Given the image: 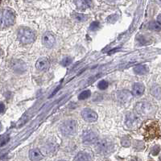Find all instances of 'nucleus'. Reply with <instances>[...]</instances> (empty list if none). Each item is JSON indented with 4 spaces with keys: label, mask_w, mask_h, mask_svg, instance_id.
Returning <instances> with one entry per match:
<instances>
[{
    "label": "nucleus",
    "mask_w": 161,
    "mask_h": 161,
    "mask_svg": "<svg viewBox=\"0 0 161 161\" xmlns=\"http://www.w3.org/2000/svg\"><path fill=\"white\" fill-rule=\"evenodd\" d=\"M15 16L10 9L0 10V28H6L15 24Z\"/></svg>",
    "instance_id": "nucleus-1"
},
{
    "label": "nucleus",
    "mask_w": 161,
    "mask_h": 161,
    "mask_svg": "<svg viewBox=\"0 0 161 161\" xmlns=\"http://www.w3.org/2000/svg\"><path fill=\"white\" fill-rule=\"evenodd\" d=\"M95 150L96 151L102 155H108L114 151L115 145L111 140L107 139H103L101 140H97L95 144Z\"/></svg>",
    "instance_id": "nucleus-2"
},
{
    "label": "nucleus",
    "mask_w": 161,
    "mask_h": 161,
    "mask_svg": "<svg viewBox=\"0 0 161 161\" xmlns=\"http://www.w3.org/2000/svg\"><path fill=\"white\" fill-rule=\"evenodd\" d=\"M17 37L23 44H28L34 41L35 33L29 27H22L18 29Z\"/></svg>",
    "instance_id": "nucleus-3"
},
{
    "label": "nucleus",
    "mask_w": 161,
    "mask_h": 161,
    "mask_svg": "<svg viewBox=\"0 0 161 161\" xmlns=\"http://www.w3.org/2000/svg\"><path fill=\"white\" fill-rule=\"evenodd\" d=\"M77 128V122L73 119L66 120L60 127L61 133L66 136H69V135H73V134H76Z\"/></svg>",
    "instance_id": "nucleus-4"
},
{
    "label": "nucleus",
    "mask_w": 161,
    "mask_h": 161,
    "mask_svg": "<svg viewBox=\"0 0 161 161\" xmlns=\"http://www.w3.org/2000/svg\"><path fill=\"white\" fill-rule=\"evenodd\" d=\"M136 112L140 115H149L150 113L153 111V107L151 103L147 102H139L135 106Z\"/></svg>",
    "instance_id": "nucleus-5"
},
{
    "label": "nucleus",
    "mask_w": 161,
    "mask_h": 161,
    "mask_svg": "<svg viewBox=\"0 0 161 161\" xmlns=\"http://www.w3.org/2000/svg\"><path fill=\"white\" fill-rule=\"evenodd\" d=\"M82 140L86 144H94L98 140V134L92 130H87L83 132Z\"/></svg>",
    "instance_id": "nucleus-6"
},
{
    "label": "nucleus",
    "mask_w": 161,
    "mask_h": 161,
    "mask_svg": "<svg viewBox=\"0 0 161 161\" xmlns=\"http://www.w3.org/2000/svg\"><path fill=\"white\" fill-rule=\"evenodd\" d=\"M81 116H82L84 120H86V122H95V121L98 120V114L94 110L89 109V108H86V109L82 110V111H81Z\"/></svg>",
    "instance_id": "nucleus-7"
},
{
    "label": "nucleus",
    "mask_w": 161,
    "mask_h": 161,
    "mask_svg": "<svg viewBox=\"0 0 161 161\" xmlns=\"http://www.w3.org/2000/svg\"><path fill=\"white\" fill-rule=\"evenodd\" d=\"M42 43L47 48H52L56 43V38L50 32H46L42 36Z\"/></svg>",
    "instance_id": "nucleus-8"
},
{
    "label": "nucleus",
    "mask_w": 161,
    "mask_h": 161,
    "mask_svg": "<svg viewBox=\"0 0 161 161\" xmlns=\"http://www.w3.org/2000/svg\"><path fill=\"white\" fill-rule=\"evenodd\" d=\"M115 98L116 100L121 104H125L128 103L131 99V94L127 90L118 91L115 93Z\"/></svg>",
    "instance_id": "nucleus-9"
},
{
    "label": "nucleus",
    "mask_w": 161,
    "mask_h": 161,
    "mask_svg": "<svg viewBox=\"0 0 161 161\" xmlns=\"http://www.w3.org/2000/svg\"><path fill=\"white\" fill-rule=\"evenodd\" d=\"M49 66H50V63H49V61L46 57H41V58L38 59V61L36 63V68L39 71H41V72L48 70L49 68Z\"/></svg>",
    "instance_id": "nucleus-10"
},
{
    "label": "nucleus",
    "mask_w": 161,
    "mask_h": 161,
    "mask_svg": "<svg viewBox=\"0 0 161 161\" xmlns=\"http://www.w3.org/2000/svg\"><path fill=\"white\" fill-rule=\"evenodd\" d=\"M74 3L78 10L80 11H85L88 8H90L93 5L92 0H75Z\"/></svg>",
    "instance_id": "nucleus-11"
},
{
    "label": "nucleus",
    "mask_w": 161,
    "mask_h": 161,
    "mask_svg": "<svg viewBox=\"0 0 161 161\" xmlns=\"http://www.w3.org/2000/svg\"><path fill=\"white\" fill-rule=\"evenodd\" d=\"M29 157L31 160H40L43 159V155L39 149H31L29 151Z\"/></svg>",
    "instance_id": "nucleus-12"
},
{
    "label": "nucleus",
    "mask_w": 161,
    "mask_h": 161,
    "mask_svg": "<svg viewBox=\"0 0 161 161\" xmlns=\"http://www.w3.org/2000/svg\"><path fill=\"white\" fill-rule=\"evenodd\" d=\"M145 87L142 83H135L133 86L132 93L134 96H141L144 93Z\"/></svg>",
    "instance_id": "nucleus-13"
},
{
    "label": "nucleus",
    "mask_w": 161,
    "mask_h": 161,
    "mask_svg": "<svg viewBox=\"0 0 161 161\" xmlns=\"http://www.w3.org/2000/svg\"><path fill=\"white\" fill-rule=\"evenodd\" d=\"M148 68L147 66L145 65H139L135 66L134 68V72L136 74H139V75H144L148 73Z\"/></svg>",
    "instance_id": "nucleus-14"
},
{
    "label": "nucleus",
    "mask_w": 161,
    "mask_h": 161,
    "mask_svg": "<svg viewBox=\"0 0 161 161\" xmlns=\"http://www.w3.org/2000/svg\"><path fill=\"white\" fill-rule=\"evenodd\" d=\"M75 160H79V161H85V160H91L92 158L91 156L89 155L88 153L86 152H83V151H80L79 153H77V155L76 156Z\"/></svg>",
    "instance_id": "nucleus-15"
},
{
    "label": "nucleus",
    "mask_w": 161,
    "mask_h": 161,
    "mask_svg": "<svg viewBox=\"0 0 161 161\" xmlns=\"http://www.w3.org/2000/svg\"><path fill=\"white\" fill-rule=\"evenodd\" d=\"M73 18L77 22H83L88 19V16H86L84 14H80V13H73Z\"/></svg>",
    "instance_id": "nucleus-16"
},
{
    "label": "nucleus",
    "mask_w": 161,
    "mask_h": 161,
    "mask_svg": "<svg viewBox=\"0 0 161 161\" xmlns=\"http://www.w3.org/2000/svg\"><path fill=\"white\" fill-rule=\"evenodd\" d=\"M148 27L153 31H159L160 30V23L158 21H152L148 24Z\"/></svg>",
    "instance_id": "nucleus-17"
},
{
    "label": "nucleus",
    "mask_w": 161,
    "mask_h": 161,
    "mask_svg": "<svg viewBox=\"0 0 161 161\" xmlns=\"http://www.w3.org/2000/svg\"><path fill=\"white\" fill-rule=\"evenodd\" d=\"M90 95H91L90 90H84L79 94V96H78V99H79V100H85V99H87V98H90Z\"/></svg>",
    "instance_id": "nucleus-18"
},
{
    "label": "nucleus",
    "mask_w": 161,
    "mask_h": 161,
    "mask_svg": "<svg viewBox=\"0 0 161 161\" xmlns=\"http://www.w3.org/2000/svg\"><path fill=\"white\" fill-rule=\"evenodd\" d=\"M98 87L99 90H106L108 87V82L105 80H100L98 84Z\"/></svg>",
    "instance_id": "nucleus-19"
},
{
    "label": "nucleus",
    "mask_w": 161,
    "mask_h": 161,
    "mask_svg": "<svg viewBox=\"0 0 161 161\" xmlns=\"http://www.w3.org/2000/svg\"><path fill=\"white\" fill-rule=\"evenodd\" d=\"M72 61H73V59L71 58L70 56H66V57H65V58L62 60L61 64H62V65L64 66H68L72 63Z\"/></svg>",
    "instance_id": "nucleus-20"
},
{
    "label": "nucleus",
    "mask_w": 161,
    "mask_h": 161,
    "mask_svg": "<svg viewBox=\"0 0 161 161\" xmlns=\"http://www.w3.org/2000/svg\"><path fill=\"white\" fill-rule=\"evenodd\" d=\"M99 26H100V24L98 21H93V23H91L90 26V29L91 31H97V30L99 28Z\"/></svg>",
    "instance_id": "nucleus-21"
},
{
    "label": "nucleus",
    "mask_w": 161,
    "mask_h": 161,
    "mask_svg": "<svg viewBox=\"0 0 161 161\" xmlns=\"http://www.w3.org/2000/svg\"><path fill=\"white\" fill-rule=\"evenodd\" d=\"M5 111V105L3 103H0V114H3Z\"/></svg>",
    "instance_id": "nucleus-22"
},
{
    "label": "nucleus",
    "mask_w": 161,
    "mask_h": 161,
    "mask_svg": "<svg viewBox=\"0 0 161 161\" xmlns=\"http://www.w3.org/2000/svg\"><path fill=\"white\" fill-rule=\"evenodd\" d=\"M108 3H116V2H118V1H119V0H106Z\"/></svg>",
    "instance_id": "nucleus-23"
},
{
    "label": "nucleus",
    "mask_w": 161,
    "mask_h": 161,
    "mask_svg": "<svg viewBox=\"0 0 161 161\" xmlns=\"http://www.w3.org/2000/svg\"><path fill=\"white\" fill-rule=\"evenodd\" d=\"M2 129H3V126H2V123L0 122V131H2Z\"/></svg>",
    "instance_id": "nucleus-24"
},
{
    "label": "nucleus",
    "mask_w": 161,
    "mask_h": 161,
    "mask_svg": "<svg viewBox=\"0 0 161 161\" xmlns=\"http://www.w3.org/2000/svg\"><path fill=\"white\" fill-rule=\"evenodd\" d=\"M158 22L160 23V15H159L158 16Z\"/></svg>",
    "instance_id": "nucleus-25"
}]
</instances>
